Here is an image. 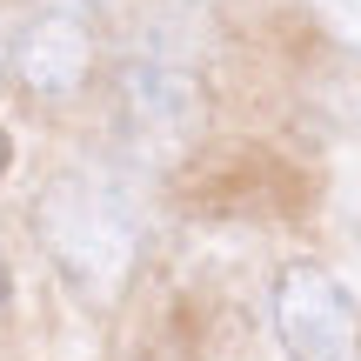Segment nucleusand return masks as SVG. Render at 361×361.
<instances>
[{
	"label": "nucleus",
	"mask_w": 361,
	"mask_h": 361,
	"mask_svg": "<svg viewBox=\"0 0 361 361\" xmlns=\"http://www.w3.org/2000/svg\"><path fill=\"white\" fill-rule=\"evenodd\" d=\"M94 67V40L80 27V13H40L20 40H13V74L40 101H67Z\"/></svg>",
	"instance_id": "20e7f679"
},
{
	"label": "nucleus",
	"mask_w": 361,
	"mask_h": 361,
	"mask_svg": "<svg viewBox=\"0 0 361 361\" xmlns=\"http://www.w3.org/2000/svg\"><path fill=\"white\" fill-rule=\"evenodd\" d=\"M7 295H13V274H7V261H0V308H7Z\"/></svg>",
	"instance_id": "6e6552de"
},
{
	"label": "nucleus",
	"mask_w": 361,
	"mask_h": 361,
	"mask_svg": "<svg viewBox=\"0 0 361 361\" xmlns=\"http://www.w3.org/2000/svg\"><path fill=\"white\" fill-rule=\"evenodd\" d=\"M80 7H101V0H54V13H80Z\"/></svg>",
	"instance_id": "0eeeda50"
},
{
	"label": "nucleus",
	"mask_w": 361,
	"mask_h": 361,
	"mask_svg": "<svg viewBox=\"0 0 361 361\" xmlns=\"http://www.w3.org/2000/svg\"><path fill=\"white\" fill-rule=\"evenodd\" d=\"M121 121H128V141L141 147V154H174V147H188L194 134H201V121H207L201 74H188L180 61H161V54L128 61V74H121Z\"/></svg>",
	"instance_id": "7ed1b4c3"
},
{
	"label": "nucleus",
	"mask_w": 361,
	"mask_h": 361,
	"mask_svg": "<svg viewBox=\"0 0 361 361\" xmlns=\"http://www.w3.org/2000/svg\"><path fill=\"white\" fill-rule=\"evenodd\" d=\"M308 7H314V20H322L348 54H361V0H308Z\"/></svg>",
	"instance_id": "39448f33"
},
{
	"label": "nucleus",
	"mask_w": 361,
	"mask_h": 361,
	"mask_svg": "<svg viewBox=\"0 0 361 361\" xmlns=\"http://www.w3.org/2000/svg\"><path fill=\"white\" fill-rule=\"evenodd\" d=\"M268 314H274V341L288 348V361H361V308L314 261H288L274 274Z\"/></svg>",
	"instance_id": "f03ea898"
},
{
	"label": "nucleus",
	"mask_w": 361,
	"mask_h": 361,
	"mask_svg": "<svg viewBox=\"0 0 361 361\" xmlns=\"http://www.w3.org/2000/svg\"><path fill=\"white\" fill-rule=\"evenodd\" d=\"M34 234L47 247L67 295L87 308H114L128 295L147 247V207L128 174L114 168H61L34 194Z\"/></svg>",
	"instance_id": "f257e3e1"
},
{
	"label": "nucleus",
	"mask_w": 361,
	"mask_h": 361,
	"mask_svg": "<svg viewBox=\"0 0 361 361\" xmlns=\"http://www.w3.org/2000/svg\"><path fill=\"white\" fill-rule=\"evenodd\" d=\"M7 168H13V134L0 128V174H7Z\"/></svg>",
	"instance_id": "423d86ee"
}]
</instances>
